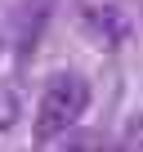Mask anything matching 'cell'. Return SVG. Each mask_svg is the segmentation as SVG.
I'll use <instances>...</instances> for the list:
<instances>
[{
	"label": "cell",
	"instance_id": "1",
	"mask_svg": "<svg viewBox=\"0 0 143 152\" xmlns=\"http://www.w3.org/2000/svg\"><path fill=\"white\" fill-rule=\"evenodd\" d=\"M90 107V85L76 72H58L45 81L40 103H36V139L40 143H58L63 134L76 130V121Z\"/></svg>",
	"mask_w": 143,
	"mask_h": 152
},
{
	"label": "cell",
	"instance_id": "2",
	"mask_svg": "<svg viewBox=\"0 0 143 152\" xmlns=\"http://www.w3.org/2000/svg\"><path fill=\"white\" fill-rule=\"evenodd\" d=\"M54 152H107L98 134H63Z\"/></svg>",
	"mask_w": 143,
	"mask_h": 152
},
{
	"label": "cell",
	"instance_id": "3",
	"mask_svg": "<svg viewBox=\"0 0 143 152\" xmlns=\"http://www.w3.org/2000/svg\"><path fill=\"white\" fill-rule=\"evenodd\" d=\"M18 116H23V107H18L14 90H0V134L14 130V125H18Z\"/></svg>",
	"mask_w": 143,
	"mask_h": 152
},
{
	"label": "cell",
	"instance_id": "5",
	"mask_svg": "<svg viewBox=\"0 0 143 152\" xmlns=\"http://www.w3.org/2000/svg\"><path fill=\"white\" fill-rule=\"evenodd\" d=\"M0 58H5V40H0Z\"/></svg>",
	"mask_w": 143,
	"mask_h": 152
},
{
	"label": "cell",
	"instance_id": "4",
	"mask_svg": "<svg viewBox=\"0 0 143 152\" xmlns=\"http://www.w3.org/2000/svg\"><path fill=\"white\" fill-rule=\"evenodd\" d=\"M125 152H143V103L134 107L130 116V130H125Z\"/></svg>",
	"mask_w": 143,
	"mask_h": 152
}]
</instances>
